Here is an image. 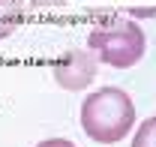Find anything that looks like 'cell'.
I'll use <instances>...</instances> for the list:
<instances>
[{"label": "cell", "instance_id": "cell-1", "mask_svg": "<svg viewBox=\"0 0 156 147\" xmlns=\"http://www.w3.org/2000/svg\"><path fill=\"white\" fill-rule=\"evenodd\" d=\"M135 123V105L120 87H99L81 102V129L99 144H117Z\"/></svg>", "mask_w": 156, "mask_h": 147}, {"label": "cell", "instance_id": "cell-2", "mask_svg": "<svg viewBox=\"0 0 156 147\" xmlns=\"http://www.w3.org/2000/svg\"><path fill=\"white\" fill-rule=\"evenodd\" d=\"M87 45H90V54L96 60L117 66V69H129L144 57L147 39H144L141 24L129 18H111V21H99L90 30Z\"/></svg>", "mask_w": 156, "mask_h": 147}, {"label": "cell", "instance_id": "cell-3", "mask_svg": "<svg viewBox=\"0 0 156 147\" xmlns=\"http://www.w3.org/2000/svg\"><path fill=\"white\" fill-rule=\"evenodd\" d=\"M51 72H54L60 87L84 90L93 81V75H96V57L90 54V48H69L60 60H54Z\"/></svg>", "mask_w": 156, "mask_h": 147}, {"label": "cell", "instance_id": "cell-4", "mask_svg": "<svg viewBox=\"0 0 156 147\" xmlns=\"http://www.w3.org/2000/svg\"><path fill=\"white\" fill-rule=\"evenodd\" d=\"M132 147H156V117H147L132 138Z\"/></svg>", "mask_w": 156, "mask_h": 147}, {"label": "cell", "instance_id": "cell-5", "mask_svg": "<svg viewBox=\"0 0 156 147\" xmlns=\"http://www.w3.org/2000/svg\"><path fill=\"white\" fill-rule=\"evenodd\" d=\"M36 147H75V144L66 141V138H45V141H39Z\"/></svg>", "mask_w": 156, "mask_h": 147}, {"label": "cell", "instance_id": "cell-6", "mask_svg": "<svg viewBox=\"0 0 156 147\" xmlns=\"http://www.w3.org/2000/svg\"><path fill=\"white\" fill-rule=\"evenodd\" d=\"M3 3H9V0H0V6H3Z\"/></svg>", "mask_w": 156, "mask_h": 147}]
</instances>
